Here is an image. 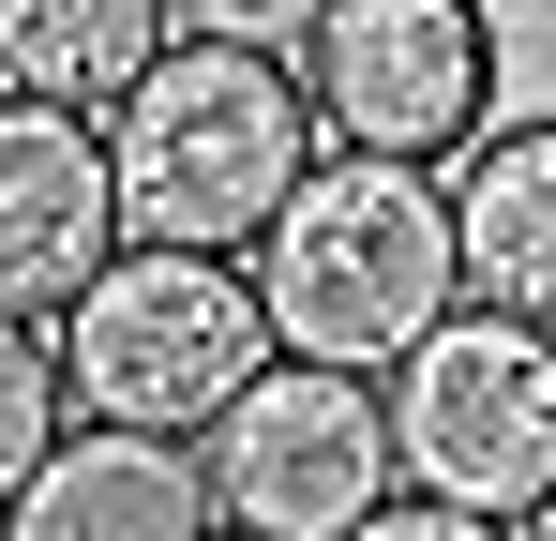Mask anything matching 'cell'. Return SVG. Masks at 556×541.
Listing matches in <instances>:
<instances>
[{"label": "cell", "instance_id": "6da1fadb", "mask_svg": "<svg viewBox=\"0 0 556 541\" xmlns=\"http://www.w3.org/2000/svg\"><path fill=\"white\" fill-rule=\"evenodd\" d=\"M256 301H271V347H286V361L391 376L437 316H466L452 180H437V166H376V151H331V166L271 211V241H256Z\"/></svg>", "mask_w": 556, "mask_h": 541}, {"label": "cell", "instance_id": "7a4b0ae2", "mask_svg": "<svg viewBox=\"0 0 556 541\" xmlns=\"http://www.w3.org/2000/svg\"><path fill=\"white\" fill-rule=\"evenodd\" d=\"M301 61H256V46H166L151 76L121 90L105 121V180H121V241L151 256H256L271 211L301 196Z\"/></svg>", "mask_w": 556, "mask_h": 541}, {"label": "cell", "instance_id": "3957f363", "mask_svg": "<svg viewBox=\"0 0 556 541\" xmlns=\"http://www.w3.org/2000/svg\"><path fill=\"white\" fill-rule=\"evenodd\" d=\"M271 301H256V270L241 256H151V241H121L91 301L61 316V391H76V422H121V437H211L256 376H271Z\"/></svg>", "mask_w": 556, "mask_h": 541}, {"label": "cell", "instance_id": "277c9868", "mask_svg": "<svg viewBox=\"0 0 556 541\" xmlns=\"http://www.w3.org/2000/svg\"><path fill=\"white\" fill-rule=\"evenodd\" d=\"M391 451L437 512H481V527H527L556 496V331L527 316H437L421 347L391 361Z\"/></svg>", "mask_w": 556, "mask_h": 541}, {"label": "cell", "instance_id": "5b68a950", "mask_svg": "<svg viewBox=\"0 0 556 541\" xmlns=\"http://www.w3.org/2000/svg\"><path fill=\"white\" fill-rule=\"evenodd\" d=\"M301 105L331 151L452 180L496 136V15L481 0H331L301 30Z\"/></svg>", "mask_w": 556, "mask_h": 541}, {"label": "cell", "instance_id": "8992f818", "mask_svg": "<svg viewBox=\"0 0 556 541\" xmlns=\"http://www.w3.org/2000/svg\"><path fill=\"white\" fill-rule=\"evenodd\" d=\"M211 512L241 541H346L362 512H391V481H406V451H391V391L346 376V361H271L211 437Z\"/></svg>", "mask_w": 556, "mask_h": 541}, {"label": "cell", "instance_id": "52a82bcc", "mask_svg": "<svg viewBox=\"0 0 556 541\" xmlns=\"http://www.w3.org/2000/svg\"><path fill=\"white\" fill-rule=\"evenodd\" d=\"M121 270V180H105V121L0 90V316L61 331Z\"/></svg>", "mask_w": 556, "mask_h": 541}, {"label": "cell", "instance_id": "ba28073f", "mask_svg": "<svg viewBox=\"0 0 556 541\" xmlns=\"http://www.w3.org/2000/svg\"><path fill=\"white\" fill-rule=\"evenodd\" d=\"M0 541H211V466L181 437L76 422V437L46 451V481L0 512Z\"/></svg>", "mask_w": 556, "mask_h": 541}, {"label": "cell", "instance_id": "9c48e42d", "mask_svg": "<svg viewBox=\"0 0 556 541\" xmlns=\"http://www.w3.org/2000/svg\"><path fill=\"white\" fill-rule=\"evenodd\" d=\"M452 241H466V301L556 331V121H496L452 166Z\"/></svg>", "mask_w": 556, "mask_h": 541}, {"label": "cell", "instance_id": "30bf717a", "mask_svg": "<svg viewBox=\"0 0 556 541\" xmlns=\"http://www.w3.org/2000/svg\"><path fill=\"white\" fill-rule=\"evenodd\" d=\"M166 46H181L166 0H0V90L76 105V121H121V90L151 76Z\"/></svg>", "mask_w": 556, "mask_h": 541}, {"label": "cell", "instance_id": "8fae6325", "mask_svg": "<svg viewBox=\"0 0 556 541\" xmlns=\"http://www.w3.org/2000/svg\"><path fill=\"white\" fill-rule=\"evenodd\" d=\"M76 437V391H61V331L0 316V512L46 481V451Z\"/></svg>", "mask_w": 556, "mask_h": 541}, {"label": "cell", "instance_id": "7c38bea8", "mask_svg": "<svg viewBox=\"0 0 556 541\" xmlns=\"http://www.w3.org/2000/svg\"><path fill=\"white\" fill-rule=\"evenodd\" d=\"M331 0H166V30L181 46H256V61H301V30H316Z\"/></svg>", "mask_w": 556, "mask_h": 541}, {"label": "cell", "instance_id": "4fadbf2b", "mask_svg": "<svg viewBox=\"0 0 556 541\" xmlns=\"http://www.w3.org/2000/svg\"><path fill=\"white\" fill-rule=\"evenodd\" d=\"M346 541H511V527H481V512H437V496H421V512H362Z\"/></svg>", "mask_w": 556, "mask_h": 541}, {"label": "cell", "instance_id": "5bb4252c", "mask_svg": "<svg viewBox=\"0 0 556 541\" xmlns=\"http://www.w3.org/2000/svg\"><path fill=\"white\" fill-rule=\"evenodd\" d=\"M511 541H556V496H542V512H527V527H511Z\"/></svg>", "mask_w": 556, "mask_h": 541}, {"label": "cell", "instance_id": "9a60e30c", "mask_svg": "<svg viewBox=\"0 0 556 541\" xmlns=\"http://www.w3.org/2000/svg\"><path fill=\"white\" fill-rule=\"evenodd\" d=\"M226 541H241V527H226Z\"/></svg>", "mask_w": 556, "mask_h": 541}]
</instances>
